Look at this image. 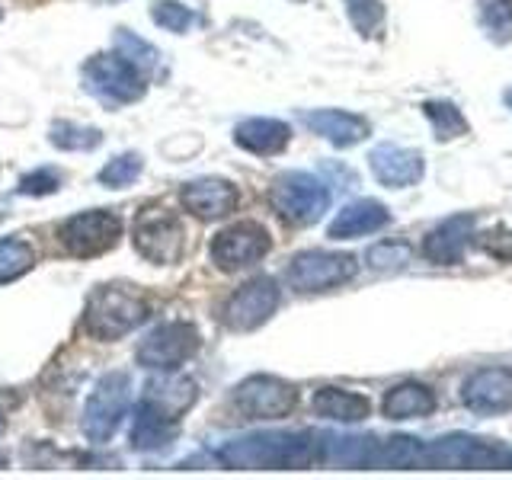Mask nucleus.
Returning <instances> with one entry per match:
<instances>
[{"label":"nucleus","mask_w":512,"mask_h":480,"mask_svg":"<svg viewBox=\"0 0 512 480\" xmlns=\"http://www.w3.org/2000/svg\"><path fill=\"white\" fill-rule=\"evenodd\" d=\"M509 103H512V96H509Z\"/></svg>","instance_id":"58836bf2"},{"label":"nucleus","mask_w":512,"mask_h":480,"mask_svg":"<svg viewBox=\"0 0 512 480\" xmlns=\"http://www.w3.org/2000/svg\"><path fill=\"white\" fill-rule=\"evenodd\" d=\"M132 244L154 266H173L186 253V224L167 205H144L132 221Z\"/></svg>","instance_id":"423d86ee"},{"label":"nucleus","mask_w":512,"mask_h":480,"mask_svg":"<svg viewBox=\"0 0 512 480\" xmlns=\"http://www.w3.org/2000/svg\"><path fill=\"white\" fill-rule=\"evenodd\" d=\"M304 125L311 128L314 135L327 138L336 148H349V144H359L368 135V122L362 116H352L343 109H314L304 112Z\"/></svg>","instance_id":"412c9836"},{"label":"nucleus","mask_w":512,"mask_h":480,"mask_svg":"<svg viewBox=\"0 0 512 480\" xmlns=\"http://www.w3.org/2000/svg\"><path fill=\"white\" fill-rule=\"evenodd\" d=\"M148 320V301L138 288L96 285L84 304V330L100 343L122 340Z\"/></svg>","instance_id":"f03ea898"},{"label":"nucleus","mask_w":512,"mask_h":480,"mask_svg":"<svg viewBox=\"0 0 512 480\" xmlns=\"http://www.w3.org/2000/svg\"><path fill=\"white\" fill-rule=\"evenodd\" d=\"M112 48H116L119 55H125L128 61L135 64V68H141L148 77L160 71V52H157V48H154L151 42H144L141 36H135V32L116 29V39H112Z\"/></svg>","instance_id":"bb28decb"},{"label":"nucleus","mask_w":512,"mask_h":480,"mask_svg":"<svg viewBox=\"0 0 512 480\" xmlns=\"http://www.w3.org/2000/svg\"><path fill=\"white\" fill-rule=\"evenodd\" d=\"M272 250V237L263 224L256 221H237L231 228H224L215 234L208 256L221 272H237L247 269L253 263H260L263 256Z\"/></svg>","instance_id":"ddd939ff"},{"label":"nucleus","mask_w":512,"mask_h":480,"mask_svg":"<svg viewBox=\"0 0 512 480\" xmlns=\"http://www.w3.org/2000/svg\"><path fill=\"white\" fill-rule=\"evenodd\" d=\"M269 205L285 224H292V228H308V224L324 218V212L330 208V189L320 183L314 173L288 170L272 180Z\"/></svg>","instance_id":"39448f33"},{"label":"nucleus","mask_w":512,"mask_h":480,"mask_svg":"<svg viewBox=\"0 0 512 480\" xmlns=\"http://www.w3.org/2000/svg\"><path fill=\"white\" fill-rule=\"evenodd\" d=\"M346 13H349L352 26H356L362 36H375V29L384 20L381 0H346Z\"/></svg>","instance_id":"473e14b6"},{"label":"nucleus","mask_w":512,"mask_h":480,"mask_svg":"<svg viewBox=\"0 0 512 480\" xmlns=\"http://www.w3.org/2000/svg\"><path fill=\"white\" fill-rule=\"evenodd\" d=\"M461 400L471 413L480 416L512 410V372L509 368H480L464 381Z\"/></svg>","instance_id":"2eb2a0df"},{"label":"nucleus","mask_w":512,"mask_h":480,"mask_svg":"<svg viewBox=\"0 0 512 480\" xmlns=\"http://www.w3.org/2000/svg\"><path fill=\"white\" fill-rule=\"evenodd\" d=\"M480 247H484L496 260H512V231L506 228H493L490 234L480 237Z\"/></svg>","instance_id":"f704fd0d"},{"label":"nucleus","mask_w":512,"mask_h":480,"mask_svg":"<svg viewBox=\"0 0 512 480\" xmlns=\"http://www.w3.org/2000/svg\"><path fill=\"white\" fill-rule=\"evenodd\" d=\"M292 141V128L279 119H247L234 128V144L244 148L250 154H260V157H272V154H282Z\"/></svg>","instance_id":"4be33fe9"},{"label":"nucleus","mask_w":512,"mask_h":480,"mask_svg":"<svg viewBox=\"0 0 512 480\" xmlns=\"http://www.w3.org/2000/svg\"><path fill=\"white\" fill-rule=\"evenodd\" d=\"M423 464L426 468H512V448L496 445L493 439H474L455 432L442 436L432 445H423Z\"/></svg>","instance_id":"6e6552de"},{"label":"nucleus","mask_w":512,"mask_h":480,"mask_svg":"<svg viewBox=\"0 0 512 480\" xmlns=\"http://www.w3.org/2000/svg\"><path fill=\"white\" fill-rule=\"evenodd\" d=\"M368 260L378 269H397L410 260V247L407 244H378L372 253H368Z\"/></svg>","instance_id":"72a5a7b5"},{"label":"nucleus","mask_w":512,"mask_h":480,"mask_svg":"<svg viewBox=\"0 0 512 480\" xmlns=\"http://www.w3.org/2000/svg\"><path fill=\"white\" fill-rule=\"evenodd\" d=\"M314 413L336 423H362L372 413V400L343 388H320L314 394Z\"/></svg>","instance_id":"5701e85b"},{"label":"nucleus","mask_w":512,"mask_h":480,"mask_svg":"<svg viewBox=\"0 0 512 480\" xmlns=\"http://www.w3.org/2000/svg\"><path fill=\"white\" fill-rule=\"evenodd\" d=\"M144 400H151L154 407H160L167 416L173 420H180V416L196 404L199 397V384L192 378H183L176 372H160V378H151L144 384Z\"/></svg>","instance_id":"aec40b11"},{"label":"nucleus","mask_w":512,"mask_h":480,"mask_svg":"<svg viewBox=\"0 0 512 480\" xmlns=\"http://www.w3.org/2000/svg\"><path fill=\"white\" fill-rule=\"evenodd\" d=\"M16 192L20 196H32V199H45V196H55V192H61V173L55 167H39L26 173L20 186H16Z\"/></svg>","instance_id":"2f4dec72"},{"label":"nucleus","mask_w":512,"mask_h":480,"mask_svg":"<svg viewBox=\"0 0 512 480\" xmlns=\"http://www.w3.org/2000/svg\"><path fill=\"white\" fill-rule=\"evenodd\" d=\"M80 87L90 96H96L103 106L119 109L138 103L148 93V74L135 68L119 52H100L84 61V68H80Z\"/></svg>","instance_id":"7ed1b4c3"},{"label":"nucleus","mask_w":512,"mask_h":480,"mask_svg":"<svg viewBox=\"0 0 512 480\" xmlns=\"http://www.w3.org/2000/svg\"><path fill=\"white\" fill-rule=\"evenodd\" d=\"M4 429H7V420H4V413H0V436H4Z\"/></svg>","instance_id":"c9c22d12"},{"label":"nucleus","mask_w":512,"mask_h":480,"mask_svg":"<svg viewBox=\"0 0 512 480\" xmlns=\"http://www.w3.org/2000/svg\"><path fill=\"white\" fill-rule=\"evenodd\" d=\"M234 407L247 420H282L298 407V388L276 375H250L234 388Z\"/></svg>","instance_id":"9b49d317"},{"label":"nucleus","mask_w":512,"mask_h":480,"mask_svg":"<svg viewBox=\"0 0 512 480\" xmlns=\"http://www.w3.org/2000/svg\"><path fill=\"white\" fill-rule=\"evenodd\" d=\"M180 436V420H173L151 400L138 397L135 416H132V448L135 452H164Z\"/></svg>","instance_id":"a211bd4d"},{"label":"nucleus","mask_w":512,"mask_h":480,"mask_svg":"<svg viewBox=\"0 0 512 480\" xmlns=\"http://www.w3.org/2000/svg\"><path fill=\"white\" fill-rule=\"evenodd\" d=\"M122 237V218L106 208H90V212H77L58 224V240L77 260H93L109 250H116Z\"/></svg>","instance_id":"1a4fd4ad"},{"label":"nucleus","mask_w":512,"mask_h":480,"mask_svg":"<svg viewBox=\"0 0 512 480\" xmlns=\"http://www.w3.org/2000/svg\"><path fill=\"white\" fill-rule=\"evenodd\" d=\"M423 112L432 119V128H436V138H455V135H464L468 132V122L458 112V106L452 103H426Z\"/></svg>","instance_id":"c756f323"},{"label":"nucleus","mask_w":512,"mask_h":480,"mask_svg":"<svg viewBox=\"0 0 512 480\" xmlns=\"http://www.w3.org/2000/svg\"><path fill=\"white\" fill-rule=\"evenodd\" d=\"M144 170V157L138 151H125L119 157H112L109 164L96 173V180H100L103 186L109 189H125V186H132L138 176Z\"/></svg>","instance_id":"cd10ccee"},{"label":"nucleus","mask_w":512,"mask_h":480,"mask_svg":"<svg viewBox=\"0 0 512 480\" xmlns=\"http://www.w3.org/2000/svg\"><path fill=\"white\" fill-rule=\"evenodd\" d=\"M356 276V260L349 253H327V250H304L292 256V263L285 269L288 285L301 295H314V292H327L349 282Z\"/></svg>","instance_id":"9d476101"},{"label":"nucleus","mask_w":512,"mask_h":480,"mask_svg":"<svg viewBox=\"0 0 512 480\" xmlns=\"http://www.w3.org/2000/svg\"><path fill=\"white\" fill-rule=\"evenodd\" d=\"M202 349V336L196 324L189 320H164L151 333H144V340L135 349L138 365L151 368V372H180L196 352Z\"/></svg>","instance_id":"0eeeda50"},{"label":"nucleus","mask_w":512,"mask_h":480,"mask_svg":"<svg viewBox=\"0 0 512 480\" xmlns=\"http://www.w3.org/2000/svg\"><path fill=\"white\" fill-rule=\"evenodd\" d=\"M0 20H4V10H0Z\"/></svg>","instance_id":"4c0bfd02"},{"label":"nucleus","mask_w":512,"mask_h":480,"mask_svg":"<svg viewBox=\"0 0 512 480\" xmlns=\"http://www.w3.org/2000/svg\"><path fill=\"white\" fill-rule=\"evenodd\" d=\"M218 461L237 471H295L324 461V439L314 432H253L218 448Z\"/></svg>","instance_id":"f257e3e1"},{"label":"nucleus","mask_w":512,"mask_h":480,"mask_svg":"<svg viewBox=\"0 0 512 480\" xmlns=\"http://www.w3.org/2000/svg\"><path fill=\"white\" fill-rule=\"evenodd\" d=\"M432 407H436V397H432L426 384H416V381L394 384L381 400V413L388 416V420H413V416L432 413Z\"/></svg>","instance_id":"b1692460"},{"label":"nucleus","mask_w":512,"mask_h":480,"mask_svg":"<svg viewBox=\"0 0 512 480\" xmlns=\"http://www.w3.org/2000/svg\"><path fill=\"white\" fill-rule=\"evenodd\" d=\"M279 308V285L269 276H256L244 282L237 292L221 304V324L234 333H250L263 327Z\"/></svg>","instance_id":"f8f14e48"},{"label":"nucleus","mask_w":512,"mask_h":480,"mask_svg":"<svg viewBox=\"0 0 512 480\" xmlns=\"http://www.w3.org/2000/svg\"><path fill=\"white\" fill-rule=\"evenodd\" d=\"M480 23L493 32V39L509 42L512 39V0H484L480 4Z\"/></svg>","instance_id":"7c9ffc66"},{"label":"nucleus","mask_w":512,"mask_h":480,"mask_svg":"<svg viewBox=\"0 0 512 480\" xmlns=\"http://www.w3.org/2000/svg\"><path fill=\"white\" fill-rule=\"evenodd\" d=\"M477 231V218L474 215H452L442 224H436L426 240H423V256L436 266H452L461 263L464 250H468L471 237Z\"/></svg>","instance_id":"dca6fc26"},{"label":"nucleus","mask_w":512,"mask_h":480,"mask_svg":"<svg viewBox=\"0 0 512 480\" xmlns=\"http://www.w3.org/2000/svg\"><path fill=\"white\" fill-rule=\"evenodd\" d=\"M391 221L388 208L375 199H359V202H349L343 205L336 218L330 221L327 237L333 240H349V237H365V234H375L381 231L384 224Z\"/></svg>","instance_id":"6ab92c4d"},{"label":"nucleus","mask_w":512,"mask_h":480,"mask_svg":"<svg viewBox=\"0 0 512 480\" xmlns=\"http://www.w3.org/2000/svg\"><path fill=\"white\" fill-rule=\"evenodd\" d=\"M368 164H372L375 180L388 189L413 186V183H420L426 173V160L420 157V151L397 148V144H378V148L368 154Z\"/></svg>","instance_id":"f3484780"},{"label":"nucleus","mask_w":512,"mask_h":480,"mask_svg":"<svg viewBox=\"0 0 512 480\" xmlns=\"http://www.w3.org/2000/svg\"><path fill=\"white\" fill-rule=\"evenodd\" d=\"M48 144L58 151H93L103 144V132L93 125H84V122L61 119L52 125V132H48Z\"/></svg>","instance_id":"393cba45"},{"label":"nucleus","mask_w":512,"mask_h":480,"mask_svg":"<svg viewBox=\"0 0 512 480\" xmlns=\"http://www.w3.org/2000/svg\"><path fill=\"white\" fill-rule=\"evenodd\" d=\"M183 208L199 221H221L231 212H237L240 192L234 183L221 180V176H202V180H189L180 189Z\"/></svg>","instance_id":"4468645a"},{"label":"nucleus","mask_w":512,"mask_h":480,"mask_svg":"<svg viewBox=\"0 0 512 480\" xmlns=\"http://www.w3.org/2000/svg\"><path fill=\"white\" fill-rule=\"evenodd\" d=\"M151 20L160 29L183 36V32H189L192 23H196V13H192L186 4H180V0H154V4H151Z\"/></svg>","instance_id":"c85d7f7f"},{"label":"nucleus","mask_w":512,"mask_h":480,"mask_svg":"<svg viewBox=\"0 0 512 480\" xmlns=\"http://www.w3.org/2000/svg\"><path fill=\"white\" fill-rule=\"evenodd\" d=\"M100 4H116V0H100Z\"/></svg>","instance_id":"e433bc0d"},{"label":"nucleus","mask_w":512,"mask_h":480,"mask_svg":"<svg viewBox=\"0 0 512 480\" xmlns=\"http://www.w3.org/2000/svg\"><path fill=\"white\" fill-rule=\"evenodd\" d=\"M36 266V250L23 237H0V285L23 279Z\"/></svg>","instance_id":"a878e982"},{"label":"nucleus","mask_w":512,"mask_h":480,"mask_svg":"<svg viewBox=\"0 0 512 480\" xmlns=\"http://www.w3.org/2000/svg\"><path fill=\"white\" fill-rule=\"evenodd\" d=\"M132 407V375L116 368L96 378V384L87 394L84 416H80V429L93 445H103L119 432L122 420Z\"/></svg>","instance_id":"20e7f679"}]
</instances>
